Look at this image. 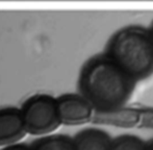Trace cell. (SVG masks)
Returning a JSON list of instances; mask_svg holds the SVG:
<instances>
[{
    "label": "cell",
    "mask_w": 153,
    "mask_h": 150,
    "mask_svg": "<svg viewBox=\"0 0 153 150\" xmlns=\"http://www.w3.org/2000/svg\"><path fill=\"white\" fill-rule=\"evenodd\" d=\"M135 84L105 52L88 58L78 77L79 93L98 113L115 112L124 108Z\"/></svg>",
    "instance_id": "1"
},
{
    "label": "cell",
    "mask_w": 153,
    "mask_h": 150,
    "mask_svg": "<svg viewBox=\"0 0 153 150\" xmlns=\"http://www.w3.org/2000/svg\"><path fill=\"white\" fill-rule=\"evenodd\" d=\"M104 52L135 82L153 75V37L148 27L127 25L118 29Z\"/></svg>",
    "instance_id": "2"
},
{
    "label": "cell",
    "mask_w": 153,
    "mask_h": 150,
    "mask_svg": "<svg viewBox=\"0 0 153 150\" xmlns=\"http://www.w3.org/2000/svg\"><path fill=\"white\" fill-rule=\"evenodd\" d=\"M27 133L47 136L62 124L58 116L56 97L49 94H34L27 98L20 108Z\"/></svg>",
    "instance_id": "3"
},
{
    "label": "cell",
    "mask_w": 153,
    "mask_h": 150,
    "mask_svg": "<svg viewBox=\"0 0 153 150\" xmlns=\"http://www.w3.org/2000/svg\"><path fill=\"white\" fill-rule=\"evenodd\" d=\"M58 116L62 124L80 125L88 123L96 112L81 93H64L56 97Z\"/></svg>",
    "instance_id": "4"
},
{
    "label": "cell",
    "mask_w": 153,
    "mask_h": 150,
    "mask_svg": "<svg viewBox=\"0 0 153 150\" xmlns=\"http://www.w3.org/2000/svg\"><path fill=\"white\" fill-rule=\"evenodd\" d=\"M27 135L20 108L0 109V147L19 143Z\"/></svg>",
    "instance_id": "5"
},
{
    "label": "cell",
    "mask_w": 153,
    "mask_h": 150,
    "mask_svg": "<svg viewBox=\"0 0 153 150\" xmlns=\"http://www.w3.org/2000/svg\"><path fill=\"white\" fill-rule=\"evenodd\" d=\"M75 150H110L112 138L105 131L86 129L73 137Z\"/></svg>",
    "instance_id": "6"
},
{
    "label": "cell",
    "mask_w": 153,
    "mask_h": 150,
    "mask_svg": "<svg viewBox=\"0 0 153 150\" xmlns=\"http://www.w3.org/2000/svg\"><path fill=\"white\" fill-rule=\"evenodd\" d=\"M31 150H75L73 138L66 135H47L30 144Z\"/></svg>",
    "instance_id": "7"
},
{
    "label": "cell",
    "mask_w": 153,
    "mask_h": 150,
    "mask_svg": "<svg viewBox=\"0 0 153 150\" xmlns=\"http://www.w3.org/2000/svg\"><path fill=\"white\" fill-rule=\"evenodd\" d=\"M147 142L134 135H121L112 139L110 150H146Z\"/></svg>",
    "instance_id": "8"
},
{
    "label": "cell",
    "mask_w": 153,
    "mask_h": 150,
    "mask_svg": "<svg viewBox=\"0 0 153 150\" xmlns=\"http://www.w3.org/2000/svg\"><path fill=\"white\" fill-rule=\"evenodd\" d=\"M2 150H31L30 145H27L25 143H16L13 145L6 146Z\"/></svg>",
    "instance_id": "9"
},
{
    "label": "cell",
    "mask_w": 153,
    "mask_h": 150,
    "mask_svg": "<svg viewBox=\"0 0 153 150\" xmlns=\"http://www.w3.org/2000/svg\"><path fill=\"white\" fill-rule=\"evenodd\" d=\"M146 150H153V139L149 141V142H147Z\"/></svg>",
    "instance_id": "10"
},
{
    "label": "cell",
    "mask_w": 153,
    "mask_h": 150,
    "mask_svg": "<svg viewBox=\"0 0 153 150\" xmlns=\"http://www.w3.org/2000/svg\"><path fill=\"white\" fill-rule=\"evenodd\" d=\"M148 28H149V30H150L151 34H152V37H153V21H152V23H151V25L148 27Z\"/></svg>",
    "instance_id": "11"
}]
</instances>
